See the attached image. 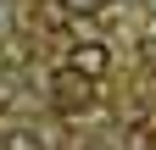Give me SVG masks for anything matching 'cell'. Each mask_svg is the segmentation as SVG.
<instances>
[{"mask_svg": "<svg viewBox=\"0 0 156 150\" xmlns=\"http://www.w3.org/2000/svg\"><path fill=\"white\" fill-rule=\"evenodd\" d=\"M56 106H62V111H84L89 106V78H84V72H78V67H67L62 72V78H56Z\"/></svg>", "mask_w": 156, "mask_h": 150, "instance_id": "1", "label": "cell"}, {"mask_svg": "<svg viewBox=\"0 0 156 150\" xmlns=\"http://www.w3.org/2000/svg\"><path fill=\"white\" fill-rule=\"evenodd\" d=\"M73 67H78V72H84V78H101V72L112 67V50L89 39V45H78V50H73Z\"/></svg>", "mask_w": 156, "mask_h": 150, "instance_id": "2", "label": "cell"}, {"mask_svg": "<svg viewBox=\"0 0 156 150\" xmlns=\"http://www.w3.org/2000/svg\"><path fill=\"white\" fill-rule=\"evenodd\" d=\"M117 150H151L145 128H123V139H117Z\"/></svg>", "mask_w": 156, "mask_h": 150, "instance_id": "3", "label": "cell"}, {"mask_svg": "<svg viewBox=\"0 0 156 150\" xmlns=\"http://www.w3.org/2000/svg\"><path fill=\"white\" fill-rule=\"evenodd\" d=\"M6 150H39L34 134H6Z\"/></svg>", "mask_w": 156, "mask_h": 150, "instance_id": "4", "label": "cell"}, {"mask_svg": "<svg viewBox=\"0 0 156 150\" xmlns=\"http://www.w3.org/2000/svg\"><path fill=\"white\" fill-rule=\"evenodd\" d=\"M62 6H67V11H95L101 0H62Z\"/></svg>", "mask_w": 156, "mask_h": 150, "instance_id": "5", "label": "cell"}, {"mask_svg": "<svg viewBox=\"0 0 156 150\" xmlns=\"http://www.w3.org/2000/svg\"><path fill=\"white\" fill-rule=\"evenodd\" d=\"M145 61H156V33H151V39H145Z\"/></svg>", "mask_w": 156, "mask_h": 150, "instance_id": "6", "label": "cell"}, {"mask_svg": "<svg viewBox=\"0 0 156 150\" xmlns=\"http://www.w3.org/2000/svg\"><path fill=\"white\" fill-rule=\"evenodd\" d=\"M145 6H151V11H156V0H145Z\"/></svg>", "mask_w": 156, "mask_h": 150, "instance_id": "7", "label": "cell"}]
</instances>
